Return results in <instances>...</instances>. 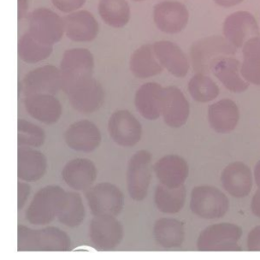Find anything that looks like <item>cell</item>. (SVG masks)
<instances>
[{
	"label": "cell",
	"mask_w": 260,
	"mask_h": 260,
	"mask_svg": "<svg viewBox=\"0 0 260 260\" xmlns=\"http://www.w3.org/2000/svg\"><path fill=\"white\" fill-rule=\"evenodd\" d=\"M71 240L67 233L55 226L30 230L19 225L17 229L18 250L34 251H67Z\"/></svg>",
	"instance_id": "1"
},
{
	"label": "cell",
	"mask_w": 260,
	"mask_h": 260,
	"mask_svg": "<svg viewBox=\"0 0 260 260\" xmlns=\"http://www.w3.org/2000/svg\"><path fill=\"white\" fill-rule=\"evenodd\" d=\"M66 191L60 186L50 185L40 189L34 196L25 213L28 222L45 225L57 217Z\"/></svg>",
	"instance_id": "2"
},
{
	"label": "cell",
	"mask_w": 260,
	"mask_h": 260,
	"mask_svg": "<svg viewBox=\"0 0 260 260\" xmlns=\"http://www.w3.org/2000/svg\"><path fill=\"white\" fill-rule=\"evenodd\" d=\"M93 56L87 49L74 48L64 52L60 72L62 89L67 92L75 84L92 77Z\"/></svg>",
	"instance_id": "3"
},
{
	"label": "cell",
	"mask_w": 260,
	"mask_h": 260,
	"mask_svg": "<svg viewBox=\"0 0 260 260\" xmlns=\"http://www.w3.org/2000/svg\"><path fill=\"white\" fill-rule=\"evenodd\" d=\"M230 207L226 195L218 188L209 185L195 186L191 191V211L204 219H215L225 215Z\"/></svg>",
	"instance_id": "4"
},
{
	"label": "cell",
	"mask_w": 260,
	"mask_h": 260,
	"mask_svg": "<svg viewBox=\"0 0 260 260\" xmlns=\"http://www.w3.org/2000/svg\"><path fill=\"white\" fill-rule=\"evenodd\" d=\"M242 234V228L236 223L210 224L199 234L197 249L200 251H239L242 249L238 245Z\"/></svg>",
	"instance_id": "5"
},
{
	"label": "cell",
	"mask_w": 260,
	"mask_h": 260,
	"mask_svg": "<svg viewBox=\"0 0 260 260\" xmlns=\"http://www.w3.org/2000/svg\"><path fill=\"white\" fill-rule=\"evenodd\" d=\"M87 205L93 216H116L124 206V195L114 184L103 182L85 192Z\"/></svg>",
	"instance_id": "6"
},
{
	"label": "cell",
	"mask_w": 260,
	"mask_h": 260,
	"mask_svg": "<svg viewBox=\"0 0 260 260\" xmlns=\"http://www.w3.org/2000/svg\"><path fill=\"white\" fill-rule=\"evenodd\" d=\"M151 175L150 152L144 149L135 152L128 161L126 173L127 191L133 200L141 201L147 196Z\"/></svg>",
	"instance_id": "7"
},
{
	"label": "cell",
	"mask_w": 260,
	"mask_h": 260,
	"mask_svg": "<svg viewBox=\"0 0 260 260\" xmlns=\"http://www.w3.org/2000/svg\"><path fill=\"white\" fill-rule=\"evenodd\" d=\"M236 48L221 37L213 36L197 41L191 47L193 67L198 73H205L211 69L212 64L223 55H233Z\"/></svg>",
	"instance_id": "8"
},
{
	"label": "cell",
	"mask_w": 260,
	"mask_h": 260,
	"mask_svg": "<svg viewBox=\"0 0 260 260\" xmlns=\"http://www.w3.org/2000/svg\"><path fill=\"white\" fill-rule=\"evenodd\" d=\"M64 20L48 8H38L28 17V34L42 44L59 42L64 34Z\"/></svg>",
	"instance_id": "9"
},
{
	"label": "cell",
	"mask_w": 260,
	"mask_h": 260,
	"mask_svg": "<svg viewBox=\"0 0 260 260\" xmlns=\"http://www.w3.org/2000/svg\"><path fill=\"white\" fill-rule=\"evenodd\" d=\"M20 87L25 96L36 94L54 95L62 88L60 69L54 65H45L36 68L23 77Z\"/></svg>",
	"instance_id": "10"
},
{
	"label": "cell",
	"mask_w": 260,
	"mask_h": 260,
	"mask_svg": "<svg viewBox=\"0 0 260 260\" xmlns=\"http://www.w3.org/2000/svg\"><path fill=\"white\" fill-rule=\"evenodd\" d=\"M88 236L99 250H113L121 244L124 230L115 216H94L88 225Z\"/></svg>",
	"instance_id": "11"
},
{
	"label": "cell",
	"mask_w": 260,
	"mask_h": 260,
	"mask_svg": "<svg viewBox=\"0 0 260 260\" xmlns=\"http://www.w3.org/2000/svg\"><path fill=\"white\" fill-rule=\"evenodd\" d=\"M66 93L71 106L82 114L98 111L105 100L104 88L93 77L75 84Z\"/></svg>",
	"instance_id": "12"
},
{
	"label": "cell",
	"mask_w": 260,
	"mask_h": 260,
	"mask_svg": "<svg viewBox=\"0 0 260 260\" xmlns=\"http://www.w3.org/2000/svg\"><path fill=\"white\" fill-rule=\"evenodd\" d=\"M108 129L111 138L117 144L125 147L135 145L142 134L140 122L127 110H120L112 114Z\"/></svg>",
	"instance_id": "13"
},
{
	"label": "cell",
	"mask_w": 260,
	"mask_h": 260,
	"mask_svg": "<svg viewBox=\"0 0 260 260\" xmlns=\"http://www.w3.org/2000/svg\"><path fill=\"white\" fill-rule=\"evenodd\" d=\"M190 113V106L181 89L176 86L164 87L161 93L160 115L165 123L173 128L183 126Z\"/></svg>",
	"instance_id": "14"
},
{
	"label": "cell",
	"mask_w": 260,
	"mask_h": 260,
	"mask_svg": "<svg viewBox=\"0 0 260 260\" xmlns=\"http://www.w3.org/2000/svg\"><path fill=\"white\" fill-rule=\"evenodd\" d=\"M223 35L235 48H240L249 40L259 37V28L251 13L238 11L225 18L223 22Z\"/></svg>",
	"instance_id": "15"
},
{
	"label": "cell",
	"mask_w": 260,
	"mask_h": 260,
	"mask_svg": "<svg viewBox=\"0 0 260 260\" xmlns=\"http://www.w3.org/2000/svg\"><path fill=\"white\" fill-rule=\"evenodd\" d=\"M189 12L186 6L177 1H164L153 8V20L164 32L177 34L188 23Z\"/></svg>",
	"instance_id": "16"
},
{
	"label": "cell",
	"mask_w": 260,
	"mask_h": 260,
	"mask_svg": "<svg viewBox=\"0 0 260 260\" xmlns=\"http://www.w3.org/2000/svg\"><path fill=\"white\" fill-rule=\"evenodd\" d=\"M66 144L73 150L91 152L96 149L102 141L98 126L88 121L81 120L71 124L64 133Z\"/></svg>",
	"instance_id": "17"
},
{
	"label": "cell",
	"mask_w": 260,
	"mask_h": 260,
	"mask_svg": "<svg viewBox=\"0 0 260 260\" xmlns=\"http://www.w3.org/2000/svg\"><path fill=\"white\" fill-rule=\"evenodd\" d=\"M223 189L235 198H244L251 192L253 180L250 168L241 161L228 165L220 175Z\"/></svg>",
	"instance_id": "18"
},
{
	"label": "cell",
	"mask_w": 260,
	"mask_h": 260,
	"mask_svg": "<svg viewBox=\"0 0 260 260\" xmlns=\"http://www.w3.org/2000/svg\"><path fill=\"white\" fill-rule=\"evenodd\" d=\"M153 169L159 184L170 188L183 186L189 175L187 161L177 154H168L160 157Z\"/></svg>",
	"instance_id": "19"
},
{
	"label": "cell",
	"mask_w": 260,
	"mask_h": 260,
	"mask_svg": "<svg viewBox=\"0 0 260 260\" xmlns=\"http://www.w3.org/2000/svg\"><path fill=\"white\" fill-rule=\"evenodd\" d=\"M62 179L74 190L87 191L96 179V168L90 159L74 158L64 166Z\"/></svg>",
	"instance_id": "20"
},
{
	"label": "cell",
	"mask_w": 260,
	"mask_h": 260,
	"mask_svg": "<svg viewBox=\"0 0 260 260\" xmlns=\"http://www.w3.org/2000/svg\"><path fill=\"white\" fill-rule=\"evenodd\" d=\"M66 36L74 42H90L99 32V24L86 10L75 11L63 18Z\"/></svg>",
	"instance_id": "21"
},
{
	"label": "cell",
	"mask_w": 260,
	"mask_h": 260,
	"mask_svg": "<svg viewBox=\"0 0 260 260\" xmlns=\"http://www.w3.org/2000/svg\"><path fill=\"white\" fill-rule=\"evenodd\" d=\"M152 47L157 60L171 74L184 77L188 73L189 61L178 45L170 41H158Z\"/></svg>",
	"instance_id": "22"
},
{
	"label": "cell",
	"mask_w": 260,
	"mask_h": 260,
	"mask_svg": "<svg viewBox=\"0 0 260 260\" xmlns=\"http://www.w3.org/2000/svg\"><path fill=\"white\" fill-rule=\"evenodd\" d=\"M24 107L35 119L45 124L56 123L62 114V106L52 94H36L25 96Z\"/></svg>",
	"instance_id": "23"
},
{
	"label": "cell",
	"mask_w": 260,
	"mask_h": 260,
	"mask_svg": "<svg viewBox=\"0 0 260 260\" xmlns=\"http://www.w3.org/2000/svg\"><path fill=\"white\" fill-rule=\"evenodd\" d=\"M46 156L30 147H18L17 150V176L24 182H36L46 173Z\"/></svg>",
	"instance_id": "24"
},
{
	"label": "cell",
	"mask_w": 260,
	"mask_h": 260,
	"mask_svg": "<svg viewBox=\"0 0 260 260\" xmlns=\"http://www.w3.org/2000/svg\"><path fill=\"white\" fill-rule=\"evenodd\" d=\"M238 106L230 99L220 100L208 107V121L211 128L218 133L233 131L239 121Z\"/></svg>",
	"instance_id": "25"
},
{
	"label": "cell",
	"mask_w": 260,
	"mask_h": 260,
	"mask_svg": "<svg viewBox=\"0 0 260 260\" xmlns=\"http://www.w3.org/2000/svg\"><path fill=\"white\" fill-rule=\"evenodd\" d=\"M212 72L231 91H245L249 83L240 76V62L232 57H220L212 64Z\"/></svg>",
	"instance_id": "26"
},
{
	"label": "cell",
	"mask_w": 260,
	"mask_h": 260,
	"mask_svg": "<svg viewBox=\"0 0 260 260\" xmlns=\"http://www.w3.org/2000/svg\"><path fill=\"white\" fill-rule=\"evenodd\" d=\"M164 87L156 82L142 84L135 93V107L147 120H155L160 116L161 93Z\"/></svg>",
	"instance_id": "27"
},
{
	"label": "cell",
	"mask_w": 260,
	"mask_h": 260,
	"mask_svg": "<svg viewBox=\"0 0 260 260\" xmlns=\"http://www.w3.org/2000/svg\"><path fill=\"white\" fill-rule=\"evenodd\" d=\"M153 238L164 248H177L183 244L185 238L184 224L171 217L158 218L153 224Z\"/></svg>",
	"instance_id": "28"
},
{
	"label": "cell",
	"mask_w": 260,
	"mask_h": 260,
	"mask_svg": "<svg viewBox=\"0 0 260 260\" xmlns=\"http://www.w3.org/2000/svg\"><path fill=\"white\" fill-rule=\"evenodd\" d=\"M151 45H143L134 51L130 58V69L138 78H148L161 72L162 66L156 60Z\"/></svg>",
	"instance_id": "29"
},
{
	"label": "cell",
	"mask_w": 260,
	"mask_h": 260,
	"mask_svg": "<svg viewBox=\"0 0 260 260\" xmlns=\"http://www.w3.org/2000/svg\"><path fill=\"white\" fill-rule=\"evenodd\" d=\"M153 200L160 212L177 213L185 204L186 188L184 185L178 188H170L159 184L154 191Z\"/></svg>",
	"instance_id": "30"
},
{
	"label": "cell",
	"mask_w": 260,
	"mask_h": 260,
	"mask_svg": "<svg viewBox=\"0 0 260 260\" xmlns=\"http://www.w3.org/2000/svg\"><path fill=\"white\" fill-rule=\"evenodd\" d=\"M243 56L242 76L248 82L260 85V37L253 38L244 45Z\"/></svg>",
	"instance_id": "31"
},
{
	"label": "cell",
	"mask_w": 260,
	"mask_h": 260,
	"mask_svg": "<svg viewBox=\"0 0 260 260\" xmlns=\"http://www.w3.org/2000/svg\"><path fill=\"white\" fill-rule=\"evenodd\" d=\"M85 217V209L81 196L76 192H66L62 206L57 215L58 220L69 228H75L82 223Z\"/></svg>",
	"instance_id": "32"
},
{
	"label": "cell",
	"mask_w": 260,
	"mask_h": 260,
	"mask_svg": "<svg viewBox=\"0 0 260 260\" xmlns=\"http://www.w3.org/2000/svg\"><path fill=\"white\" fill-rule=\"evenodd\" d=\"M99 13L113 27H123L130 19V8L126 0H100Z\"/></svg>",
	"instance_id": "33"
},
{
	"label": "cell",
	"mask_w": 260,
	"mask_h": 260,
	"mask_svg": "<svg viewBox=\"0 0 260 260\" xmlns=\"http://www.w3.org/2000/svg\"><path fill=\"white\" fill-rule=\"evenodd\" d=\"M18 55L20 59L26 63H38L47 59L53 47L45 45L34 39L28 32L24 34L18 41Z\"/></svg>",
	"instance_id": "34"
},
{
	"label": "cell",
	"mask_w": 260,
	"mask_h": 260,
	"mask_svg": "<svg viewBox=\"0 0 260 260\" xmlns=\"http://www.w3.org/2000/svg\"><path fill=\"white\" fill-rule=\"evenodd\" d=\"M188 89L196 102L207 103L214 100L219 92L217 84L203 73L195 74L189 81Z\"/></svg>",
	"instance_id": "35"
},
{
	"label": "cell",
	"mask_w": 260,
	"mask_h": 260,
	"mask_svg": "<svg viewBox=\"0 0 260 260\" xmlns=\"http://www.w3.org/2000/svg\"><path fill=\"white\" fill-rule=\"evenodd\" d=\"M44 130L26 120L17 121V143L19 147H40L45 142Z\"/></svg>",
	"instance_id": "36"
},
{
	"label": "cell",
	"mask_w": 260,
	"mask_h": 260,
	"mask_svg": "<svg viewBox=\"0 0 260 260\" xmlns=\"http://www.w3.org/2000/svg\"><path fill=\"white\" fill-rule=\"evenodd\" d=\"M86 0H52L54 6L62 12H74L79 9Z\"/></svg>",
	"instance_id": "37"
},
{
	"label": "cell",
	"mask_w": 260,
	"mask_h": 260,
	"mask_svg": "<svg viewBox=\"0 0 260 260\" xmlns=\"http://www.w3.org/2000/svg\"><path fill=\"white\" fill-rule=\"evenodd\" d=\"M247 249L249 251H260V224L254 226L247 237Z\"/></svg>",
	"instance_id": "38"
},
{
	"label": "cell",
	"mask_w": 260,
	"mask_h": 260,
	"mask_svg": "<svg viewBox=\"0 0 260 260\" xmlns=\"http://www.w3.org/2000/svg\"><path fill=\"white\" fill-rule=\"evenodd\" d=\"M17 186H18L17 187V194H18L17 206H18V209H21L26 202V199L30 192V188H29V185L26 184L25 182H18Z\"/></svg>",
	"instance_id": "39"
},
{
	"label": "cell",
	"mask_w": 260,
	"mask_h": 260,
	"mask_svg": "<svg viewBox=\"0 0 260 260\" xmlns=\"http://www.w3.org/2000/svg\"><path fill=\"white\" fill-rule=\"evenodd\" d=\"M250 207H251L252 213L255 216L260 217V189H257V191L254 193L251 200Z\"/></svg>",
	"instance_id": "40"
},
{
	"label": "cell",
	"mask_w": 260,
	"mask_h": 260,
	"mask_svg": "<svg viewBox=\"0 0 260 260\" xmlns=\"http://www.w3.org/2000/svg\"><path fill=\"white\" fill-rule=\"evenodd\" d=\"M17 3H18V5H17L18 19H21L25 15V13L27 11V8H28L27 0H17Z\"/></svg>",
	"instance_id": "41"
},
{
	"label": "cell",
	"mask_w": 260,
	"mask_h": 260,
	"mask_svg": "<svg viewBox=\"0 0 260 260\" xmlns=\"http://www.w3.org/2000/svg\"><path fill=\"white\" fill-rule=\"evenodd\" d=\"M217 5L223 6V7H232L239 3H241L243 0H213Z\"/></svg>",
	"instance_id": "42"
},
{
	"label": "cell",
	"mask_w": 260,
	"mask_h": 260,
	"mask_svg": "<svg viewBox=\"0 0 260 260\" xmlns=\"http://www.w3.org/2000/svg\"><path fill=\"white\" fill-rule=\"evenodd\" d=\"M254 179L258 189H260V160L256 164L254 168Z\"/></svg>",
	"instance_id": "43"
},
{
	"label": "cell",
	"mask_w": 260,
	"mask_h": 260,
	"mask_svg": "<svg viewBox=\"0 0 260 260\" xmlns=\"http://www.w3.org/2000/svg\"><path fill=\"white\" fill-rule=\"evenodd\" d=\"M135 1H142V0H135Z\"/></svg>",
	"instance_id": "44"
}]
</instances>
